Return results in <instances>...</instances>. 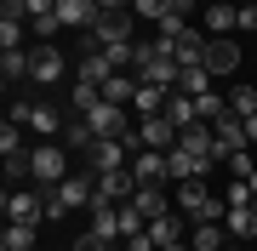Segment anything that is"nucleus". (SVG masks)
Listing matches in <instances>:
<instances>
[{"label": "nucleus", "mask_w": 257, "mask_h": 251, "mask_svg": "<svg viewBox=\"0 0 257 251\" xmlns=\"http://www.w3.org/2000/svg\"><path fill=\"white\" fill-rule=\"evenodd\" d=\"M12 46H29V23L23 18H0V52H12Z\"/></svg>", "instance_id": "nucleus-28"}, {"label": "nucleus", "mask_w": 257, "mask_h": 251, "mask_svg": "<svg viewBox=\"0 0 257 251\" xmlns=\"http://www.w3.org/2000/svg\"><path fill=\"white\" fill-rule=\"evenodd\" d=\"M132 205L155 223V217H166V211H177V200L166 194V183H138V194H132Z\"/></svg>", "instance_id": "nucleus-12"}, {"label": "nucleus", "mask_w": 257, "mask_h": 251, "mask_svg": "<svg viewBox=\"0 0 257 251\" xmlns=\"http://www.w3.org/2000/svg\"><path fill=\"white\" fill-rule=\"evenodd\" d=\"M240 35H257V6H240Z\"/></svg>", "instance_id": "nucleus-34"}, {"label": "nucleus", "mask_w": 257, "mask_h": 251, "mask_svg": "<svg viewBox=\"0 0 257 251\" xmlns=\"http://www.w3.org/2000/svg\"><path fill=\"white\" fill-rule=\"evenodd\" d=\"M211 80H217V75H206V63H200V69H183V80H177V92H189V97H206V92H217Z\"/></svg>", "instance_id": "nucleus-26"}, {"label": "nucleus", "mask_w": 257, "mask_h": 251, "mask_svg": "<svg viewBox=\"0 0 257 251\" xmlns=\"http://www.w3.org/2000/svg\"><path fill=\"white\" fill-rule=\"evenodd\" d=\"M97 18H103V6H97V0H57V23H63L69 35H92Z\"/></svg>", "instance_id": "nucleus-8"}, {"label": "nucleus", "mask_w": 257, "mask_h": 251, "mask_svg": "<svg viewBox=\"0 0 257 251\" xmlns=\"http://www.w3.org/2000/svg\"><path fill=\"white\" fill-rule=\"evenodd\" d=\"M246 143H257V114H246Z\"/></svg>", "instance_id": "nucleus-36"}, {"label": "nucleus", "mask_w": 257, "mask_h": 251, "mask_svg": "<svg viewBox=\"0 0 257 251\" xmlns=\"http://www.w3.org/2000/svg\"><path fill=\"white\" fill-rule=\"evenodd\" d=\"M246 245H251V251H257V228H251V240H246Z\"/></svg>", "instance_id": "nucleus-39"}, {"label": "nucleus", "mask_w": 257, "mask_h": 251, "mask_svg": "<svg viewBox=\"0 0 257 251\" xmlns=\"http://www.w3.org/2000/svg\"><path fill=\"white\" fill-rule=\"evenodd\" d=\"M177 137H183V131L166 120V114H143V120H138V149H160V154H172Z\"/></svg>", "instance_id": "nucleus-6"}, {"label": "nucleus", "mask_w": 257, "mask_h": 251, "mask_svg": "<svg viewBox=\"0 0 257 251\" xmlns=\"http://www.w3.org/2000/svg\"><path fill=\"white\" fill-rule=\"evenodd\" d=\"M246 183H251V194H257V171H251V177H246Z\"/></svg>", "instance_id": "nucleus-38"}, {"label": "nucleus", "mask_w": 257, "mask_h": 251, "mask_svg": "<svg viewBox=\"0 0 257 251\" xmlns=\"http://www.w3.org/2000/svg\"><path fill=\"white\" fill-rule=\"evenodd\" d=\"M35 251H40V245H35Z\"/></svg>", "instance_id": "nucleus-42"}, {"label": "nucleus", "mask_w": 257, "mask_h": 251, "mask_svg": "<svg viewBox=\"0 0 257 251\" xmlns=\"http://www.w3.org/2000/svg\"><path fill=\"white\" fill-rule=\"evenodd\" d=\"M23 131H29V126H12V120L0 126V154H6V160H18V154H29V149H23Z\"/></svg>", "instance_id": "nucleus-31"}, {"label": "nucleus", "mask_w": 257, "mask_h": 251, "mask_svg": "<svg viewBox=\"0 0 257 251\" xmlns=\"http://www.w3.org/2000/svg\"><path fill=\"white\" fill-rule=\"evenodd\" d=\"M40 194H46V223H57V217H69V211H92L97 171H69L57 188H40Z\"/></svg>", "instance_id": "nucleus-1"}, {"label": "nucleus", "mask_w": 257, "mask_h": 251, "mask_svg": "<svg viewBox=\"0 0 257 251\" xmlns=\"http://www.w3.org/2000/svg\"><path fill=\"white\" fill-rule=\"evenodd\" d=\"M223 228H229V240H234V245H246V240H251V228H257V211H251V205H240V211L223 217Z\"/></svg>", "instance_id": "nucleus-21"}, {"label": "nucleus", "mask_w": 257, "mask_h": 251, "mask_svg": "<svg viewBox=\"0 0 257 251\" xmlns=\"http://www.w3.org/2000/svg\"><path fill=\"white\" fill-rule=\"evenodd\" d=\"M103 97L132 109V97H138V75H109V80H103Z\"/></svg>", "instance_id": "nucleus-23"}, {"label": "nucleus", "mask_w": 257, "mask_h": 251, "mask_svg": "<svg viewBox=\"0 0 257 251\" xmlns=\"http://www.w3.org/2000/svg\"><path fill=\"white\" fill-rule=\"evenodd\" d=\"M166 12H172V0H132V18H138V23H149V29H155Z\"/></svg>", "instance_id": "nucleus-30"}, {"label": "nucleus", "mask_w": 257, "mask_h": 251, "mask_svg": "<svg viewBox=\"0 0 257 251\" xmlns=\"http://www.w3.org/2000/svg\"><path fill=\"white\" fill-rule=\"evenodd\" d=\"M69 171L74 166H69L63 143H35V149H29V183H35V188H57Z\"/></svg>", "instance_id": "nucleus-3"}, {"label": "nucleus", "mask_w": 257, "mask_h": 251, "mask_svg": "<svg viewBox=\"0 0 257 251\" xmlns=\"http://www.w3.org/2000/svg\"><path fill=\"white\" fill-rule=\"evenodd\" d=\"M200 29H206V35H234V29H240V6H234V0L200 6Z\"/></svg>", "instance_id": "nucleus-11"}, {"label": "nucleus", "mask_w": 257, "mask_h": 251, "mask_svg": "<svg viewBox=\"0 0 257 251\" xmlns=\"http://www.w3.org/2000/svg\"><path fill=\"white\" fill-rule=\"evenodd\" d=\"M149 240H155V251H160V245L189 240V228H183V217H177V211H166V217H155V223H149Z\"/></svg>", "instance_id": "nucleus-16"}, {"label": "nucleus", "mask_w": 257, "mask_h": 251, "mask_svg": "<svg viewBox=\"0 0 257 251\" xmlns=\"http://www.w3.org/2000/svg\"><path fill=\"white\" fill-rule=\"evenodd\" d=\"M143 228H149V217H143V211H138V205H132V200H126V205H120V240H138V234H143Z\"/></svg>", "instance_id": "nucleus-29"}, {"label": "nucleus", "mask_w": 257, "mask_h": 251, "mask_svg": "<svg viewBox=\"0 0 257 251\" xmlns=\"http://www.w3.org/2000/svg\"><path fill=\"white\" fill-rule=\"evenodd\" d=\"M166 120H172L177 131H183V126H200V109H194V97H189V92H172V97H166Z\"/></svg>", "instance_id": "nucleus-18"}, {"label": "nucleus", "mask_w": 257, "mask_h": 251, "mask_svg": "<svg viewBox=\"0 0 257 251\" xmlns=\"http://www.w3.org/2000/svg\"><path fill=\"white\" fill-rule=\"evenodd\" d=\"M132 194H138V177H132V171H97V200L126 205Z\"/></svg>", "instance_id": "nucleus-14"}, {"label": "nucleus", "mask_w": 257, "mask_h": 251, "mask_svg": "<svg viewBox=\"0 0 257 251\" xmlns=\"http://www.w3.org/2000/svg\"><path fill=\"white\" fill-rule=\"evenodd\" d=\"M240 40L234 35H211L206 40V75H217V80H229V75H240Z\"/></svg>", "instance_id": "nucleus-5"}, {"label": "nucleus", "mask_w": 257, "mask_h": 251, "mask_svg": "<svg viewBox=\"0 0 257 251\" xmlns=\"http://www.w3.org/2000/svg\"><path fill=\"white\" fill-rule=\"evenodd\" d=\"M229 109L246 120V114H257V80H240L234 92H229Z\"/></svg>", "instance_id": "nucleus-27"}, {"label": "nucleus", "mask_w": 257, "mask_h": 251, "mask_svg": "<svg viewBox=\"0 0 257 251\" xmlns=\"http://www.w3.org/2000/svg\"><path fill=\"white\" fill-rule=\"evenodd\" d=\"M103 12H132V0H97Z\"/></svg>", "instance_id": "nucleus-35"}, {"label": "nucleus", "mask_w": 257, "mask_h": 251, "mask_svg": "<svg viewBox=\"0 0 257 251\" xmlns=\"http://www.w3.org/2000/svg\"><path fill=\"white\" fill-rule=\"evenodd\" d=\"M63 69H69V57H63V46H29V86H57L63 80Z\"/></svg>", "instance_id": "nucleus-4"}, {"label": "nucleus", "mask_w": 257, "mask_h": 251, "mask_svg": "<svg viewBox=\"0 0 257 251\" xmlns=\"http://www.w3.org/2000/svg\"><path fill=\"white\" fill-rule=\"evenodd\" d=\"M223 166H229V171H234V177H240V183H246V177H251V171H257V154H251V149H234V154H229V160H223Z\"/></svg>", "instance_id": "nucleus-32"}, {"label": "nucleus", "mask_w": 257, "mask_h": 251, "mask_svg": "<svg viewBox=\"0 0 257 251\" xmlns=\"http://www.w3.org/2000/svg\"><path fill=\"white\" fill-rule=\"evenodd\" d=\"M138 40V18L132 12H103L92 35H80V46L86 52H114V46H132Z\"/></svg>", "instance_id": "nucleus-2"}, {"label": "nucleus", "mask_w": 257, "mask_h": 251, "mask_svg": "<svg viewBox=\"0 0 257 251\" xmlns=\"http://www.w3.org/2000/svg\"><path fill=\"white\" fill-rule=\"evenodd\" d=\"M97 97H103V86H92V80H74V86H69V114H86Z\"/></svg>", "instance_id": "nucleus-25"}, {"label": "nucleus", "mask_w": 257, "mask_h": 251, "mask_svg": "<svg viewBox=\"0 0 257 251\" xmlns=\"http://www.w3.org/2000/svg\"><path fill=\"white\" fill-rule=\"evenodd\" d=\"M177 143H183V149H194V154H206V160H217V154H211V149H217L211 126H183V137H177Z\"/></svg>", "instance_id": "nucleus-22"}, {"label": "nucleus", "mask_w": 257, "mask_h": 251, "mask_svg": "<svg viewBox=\"0 0 257 251\" xmlns=\"http://www.w3.org/2000/svg\"><path fill=\"white\" fill-rule=\"evenodd\" d=\"M0 80H23V86H29V46L0 52Z\"/></svg>", "instance_id": "nucleus-20"}, {"label": "nucleus", "mask_w": 257, "mask_h": 251, "mask_svg": "<svg viewBox=\"0 0 257 251\" xmlns=\"http://www.w3.org/2000/svg\"><path fill=\"white\" fill-rule=\"evenodd\" d=\"M166 97H172L166 86H155V80L138 75V97H132V109H138V114H166Z\"/></svg>", "instance_id": "nucleus-17"}, {"label": "nucleus", "mask_w": 257, "mask_h": 251, "mask_svg": "<svg viewBox=\"0 0 257 251\" xmlns=\"http://www.w3.org/2000/svg\"><path fill=\"white\" fill-rule=\"evenodd\" d=\"M211 166H217V160L194 154V149H183V143H177V149L166 154V171H172V183H189V177H206Z\"/></svg>", "instance_id": "nucleus-10"}, {"label": "nucleus", "mask_w": 257, "mask_h": 251, "mask_svg": "<svg viewBox=\"0 0 257 251\" xmlns=\"http://www.w3.org/2000/svg\"><path fill=\"white\" fill-rule=\"evenodd\" d=\"M200 6H211V0H200Z\"/></svg>", "instance_id": "nucleus-41"}, {"label": "nucleus", "mask_w": 257, "mask_h": 251, "mask_svg": "<svg viewBox=\"0 0 257 251\" xmlns=\"http://www.w3.org/2000/svg\"><path fill=\"white\" fill-rule=\"evenodd\" d=\"M126 171L138 177V183H172V171H166V154H160V149H138Z\"/></svg>", "instance_id": "nucleus-13"}, {"label": "nucleus", "mask_w": 257, "mask_h": 251, "mask_svg": "<svg viewBox=\"0 0 257 251\" xmlns=\"http://www.w3.org/2000/svg\"><path fill=\"white\" fill-rule=\"evenodd\" d=\"M189 245H194V251H229L234 240H229L223 223H194V228H189Z\"/></svg>", "instance_id": "nucleus-15"}, {"label": "nucleus", "mask_w": 257, "mask_h": 251, "mask_svg": "<svg viewBox=\"0 0 257 251\" xmlns=\"http://www.w3.org/2000/svg\"><path fill=\"white\" fill-rule=\"evenodd\" d=\"M86 154H92V171H126L138 149H132L126 137H97V143H92Z\"/></svg>", "instance_id": "nucleus-7"}, {"label": "nucleus", "mask_w": 257, "mask_h": 251, "mask_svg": "<svg viewBox=\"0 0 257 251\" xmlns=\"http://www.w3.org/2000/svg\"><path fill=\"white\" fill-rule=\"evenodd\" d=\"M6 217L12 223H46V194H29V188H6Z\"/></svg>", "instance_id": "nucleus-9"}, {"label": "nucleus", "mask_w": 257, "mask_h": 251, "mask_svg": "<svg viewBox=\"0 0 257 251\" xmlns=\"http://www.w3.org/2000/svg\"><path fill=\"white\" fill-rule=\"evenodd\" d=\"M223 200H229V211H240V205H251L257 194H251V183H240V177H234V183H229V194H223Z\"/></svg>", "instance_id": "nucleus-33"}, {"label": "nucleus", "mask_w": 257, "mask_h": 251, "mask_svg": "<svg viewBox=\"0 0 257 251\" xmlns=\"http://www.w3.org/2000/svg\"><path fill=\"white\" fill-rule=\"evenodd\" d=\"M0 251H35V223H6Z\"/></svg>", "instance_id": "nucleus-24"}, {"label": "nucleus", "mask_w": 257, "mask_h": 251, "mask_svg": "<svg viewBox=\"0 0 257 251\" xmlns=\"http://www.w3.org/2000/svg\"><path fill=\"white\" fill-rule=\"evenodd\" d=\"M160 251H194V245H189V240H177V245H160Z\"/></svg>", "instance_id": "nucleus-37"}, {"label": "nucleus", "mask_w": 257, "mask_h": 251, "mask_svg": "<svg viewBox=\"0 0 257 251\" xmlns=\"http://www.w3.org/2000/svg\"><path fill=\"white\" fill-rule=\"evenodd\" d=\"M109 75H114V63H109L103 52H86V57H80V69H74V80H92V86H103Z\"/></svg>", "instance_id": "nucleus-19"}, {"label": "nucleus", "mask_w": 257, "mask_h": 251, "mask_svg": "<svg viewBox=\"0 0 257 251\" xmlns=\"http://www.w3.org/2000/svg\"><path fill=\"white\" fill-rule=\"evenodd\" d=\"M234 6H257V0H234Z\"/></svg>", "instance_id": "nucleus-40"}]
</instances>
